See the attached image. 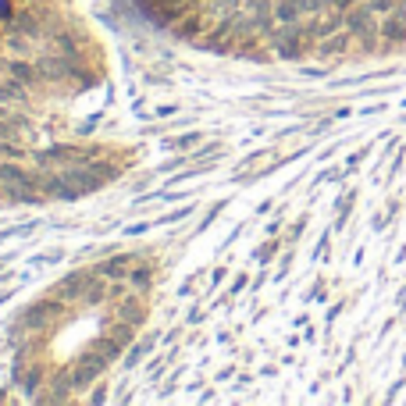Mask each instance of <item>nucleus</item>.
<instances>
[{
  "label": "nucleus",
  "mask_w": 406,
  "mask_h": 406,
  "mask_svg": "<svg viewBox=\"0 0 406 406\" xmlns=\"http://www.w3.org/2000/svg\"><path fill=\"white\" fill-rule=\"evenodd\" d=\"M50 317H54V307L50 303H36L32 310L21 314V328H43Z\"/></svg>",
  "instance_id": "nucleus-11"
},
{
  "label": "nucleus",
  "mask_w": 406,
  "mask_h": 406,
  "mask_svg": "<svg viewBox=\"0 0 406 406\" xmlns=\"http://www.w3.org/2000/svg\"><path fill=\"white\" fill-rule=\"evenodd\" d=\"M299 18H307L299 11L296 0H274V29H285V26H299Z\"/></svg>",
  "instance_id": "nucleus-8"
},
{
  "label": "nucleus",
  "mask_w": 406,
  "mask_h": 406,
  "mask_svg": "<svg viewBox=\"0 0 406 406\" xmlns=\"http://www.w3.org/2000/svg\"><path fill=\"white\" fill-rule=\"evenodd\" d=\"M150 282H154V278H150V267H132V274H128V285H132V292H146L150 289Z\"/></svg>",
  "instance_id": "nucleus-13"
},
{
  "label": "nucleus",
  "mask_w": 406,
  "mask_h": 406,
  "mask_svg": "<svg viewBox=\"0 0 406 406\" xmlns=\"http://www.w3.org/2000/svg\"><path fill=\"white\" fill-rule=\"evenodd\" d=\"M381 43L385 47H403L406 43V14L403 11H389L381 21Z\"/></svg>",
  "instance_id": "nucleus-6"
},
{
  "label": "nucleus",
  "mask_w": 406,
  "mask_h": 406,
  "mask_svg": "<svg viewBox=\"0 0 406 406\" xmlns=\"http://www.w3.org/2000/svg\"><path fill=\"white\" fill-rule=\"evenodd\" d=\"M396 4H399V0H367V8L374 14H389V11H396Z\"/></svg>",
  "instance_id": "nucleus-14"
},
{
  "label": "nucleus",
  "mask_w": 406,
  "mask_h": 406,
  "mask_svg": "<svg viewBox=\"0 0 406 406\" xmlns=\"http://www.w3.org/2000/svg\"><path fill=\"white\" fill-rule=\"evenodd\" d=\"M314 43V36H310V26H285V29H274V36H271V47H274V54L278 57H303L307 54V47Z\"/></svg>",
  "instance_id": "nucleus-2"
},
{
  "label": "nucleus",
  "mask_w": 406,
  "mask_h": 406,
  "mask_svg": "<svg viewBox=\"0 0 406 406\" xmlns=\"http://www.w3.org/2000/svg\"><path fill=\"white\" fill-rule=\"evenodd\" d=\"M132 267H136V253H118V256H111L100 271L111 278V282H118V278H128L132 274Z\"/></svg>",
  "instance_id": "nucleus-9"
},
{
  "label": "nucleus",
  "mask_w": 406,
  "mask_h": 406,
  "mask_svg": "<svg viewBox=\"0 0 406 406\" xmlns=\"http://www.w3.org/2000/svg\"><path fill=\"white\" fill-rule=\"evenodd\" d=\"M107 363H111V356H107V353L97 346V349H90V353L82 356V363H79V367H75L68 378H64V381H68V389H85V385L97 381V378L107 371Z\"/></svg>",
  "instance_id": "nucleus-3"
},
{
  "label": "nucleus",
  "mask_w": 406,
  "mask_h": 406,
  "mask_svg": "<svg viewBox=\"0 0 406 406\" xmlns=\"http://www.w3.org/2000/svg\"><path fill=\"white\" fill-rule=\"evenodd\" d=\"M346 29H349V36H353V43H360L363 50H374L378 47V39H381V26H378V18H374V11L363 4V8H349L346 11Z\"/></svg>",
  "instance_id": "nucleus-1"
},
{
  "label": "nucleus",
  "mask_w": 406,
  "mask_h": 406,
  "mask_svg": "<svg viewBox=\"0 0 406 406\" xmlns=\"http://www.w3.org/2000/svg\"><path fill=\"white\" fill-rule=\"evenodd\" d=\"M29 100V85H21L14 79H0V103H26Z\"/></svg>",
  "instance_id": "nucleus-10"
},
{
  "label": "nucleus",
  "mask_w": 406,
  "mask_h": 406,
  "mask_svg": "<svg viewBox=\"0 0 406 406\" xmlns=\"http://www.w3.org/2000/svg\"><path fill=\"white\" fill-rule=\"evenodd\" d=\"M14 14H18V11L11 8V0H4V4H0V21H4V26H8V21H11Z\"/></svg>",
  "instance_id": "nucleus-16"
},
{
  "label": "nucleus",
  "mask_w": 406,
  "mask_h": 406,
  "mask_svg": "<svg viewBox=\"0 0 406 406\" xmlns=\"http://www.w3.org/2000/svg\"><path fill=\"white\" fill-rule=\"evenodd\" d=\"M139 303H136V299H125V303L114 310V317H118V325H136V321H139Z\"/></svg>",
  "instance_id": "nucleus-12"
},
{
  "label": "nucleus",
  "mask_w": 406,
  "mask_h": 406,
  "mask_svg": "<svg viewBox=\"0 0 406 406\" xmlns=\"http://www.w3.org/2000/svg\"><path fill=\"white\" fill-rule=\"evenodd\" d=\"M8 36H21V39H43L47 36V26L36 18V14H29V11H18L11 21H8Z\"/></svg>",
  "instance_id": "nucleus-5"
},
{
  "label": "nucleus",
  "mask_w": 406,
  "mask_h": 406,
  "mask_svg": "<svg viewBox=\"0 0 406 406\" xmlns=\"http://www.w3.org/2000/svg\"><path fill=\"white\" fill-rule=\"evenodd\" d=\"M97 282V278L93 274H68V278H64V282L54 289V299H68V296H85V289H90Z\"/></svg>",
  "instance_id": "nucleus-7"
},
{
  "label": "nucleus",
  "mask_w": 406,
  "mask_h": 406,
  "mask_svg": "<svg viewBox=\"0 0 406 406\" xmlns=\"http://www.w3.org/2000/svg\"><path fill=\"white\" fill-rule=\"evenodd\" d=\"M18 385L32 392V389H39V374H36V371H21V374H18Z\"/></svg>",
  "instance_id": "nucleus-15"
},
{
  "label": "nucleus",
  "mask_w": 406,
  "mask_h": 406,
  "mask_svg": "<svg viewBox=\"0 0 406 406\" xmlns=\"http://www.w3.org/2000/svg\"><path fill=\"white\" fill-rule=\"evenodd\" d=\"M4 75L14 79V82H21V85H29V90L43 82V75H39V68H36V61H32V57H18V54L4 61Z\"/></svg>",
  "instance_id": "nucleus-4"
}]
</instances>
